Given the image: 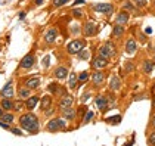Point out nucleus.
Segmentation results:
<instances>
[{"instance_id":"f257e3e1","label":"nucleus","mask_w":155,"mask_h":146,"mask_svg":"<svg viewBox=\"0 0 155 146\" xmlns=\"http://www.w3.org/2000/svg\"><path fill=\"white\" fill-rule=\"evenodd\" d=\"M19 124H21V127L24 130L30 131V133H36L38 130V120H37V117L34 114H24V115H21Z\"/></svg>"},{"instance_id":"f03ea898","label":"nucleus","mask_w":155,"mask_h":146,"mask_svg":"<svg viewBox=\"0 0 155 146\" xmlns=\"http://www.w3.org/2000/svg\"><path fill=\"white\" fill-rule=\"evenodd\" d=\"M99 55L104 56V58H107V59L115 56V46H114L111 41H107L105 44H102V46L99 47Z\"/></svg>"},{"instance_id":"7ed1b4c3","label":"nucleus","mask_w":155,"mask_h":146,"mask_svg":"<svg viewBox=\"0 0 155 146\" xmlns=\"http://www.w3.org/2000/svg\"><path fill=\"white\" fill-rule=\"evenodd\" d=\"M48 131H58L61 128H65V120L64 118H55V120H50L46 125Z\"/></svg>"},{"instance_id":"20e7f679","label":"nucleus","mask_w":155,"mask_h":146,"mask_svg":"<svg viewBox=\"0 0 155 146\" xmlns=\"http://www.w3.org/2000/svg\"><path fill=\"white\" fill-rule=\"evenodd\" d=\"M81 49H84V40H80V38H77V40H72L71 43L67 46V50H68V53H71V55H75V53H78Z\"/></svg>"},{"instance_id":"39448f33","label":"nucleus","mask_w":155,"mask_h":146,"mask_svg":"<svg viewBox=\"0 0 155 146\" xmlns=\"http://www.w3.org/2000/svg\"><path fill=\"white\" fill-rule=\"evenodd\" d=\"M92 67H93L95 70H104V68H107V67H108V59L99 55L97 58H95V59H93V62H92Z\"/></svg>"},{"instance_id":"423d86ee","label":"nucleus","mask_w":155,"mask_h":146,"mask_svg":"<svg viewBox=\"0 0 155 146\" xmlns=\"http://www.w3.org/2000/svg\"><path fill=\"white\" fill-rule=\"evenodd\" d=\"M93 9L96 12H104V13H112L114 8L112 5H108V3H99V5H93Z\"/></svg>"},{"instance_id":"0eeeda50","label":"nucleus","mask_w":155,"mask_h":146,"mask_svg":"<svg viewBox=\"0 0 155 146\" xmlns=\"http://www.w3.org/2000/svg\"><path fill=\"white\" fill-rule=\"evenodd\" d=\"M97 25L95 24V22H86V25H84V34L87 37L90 36H95L96 33H97Z\"/></svg>"},{"instance_id":"6e6552de","label":"nucleus","mask_w":155,"mask_h":146,"mask_svg":"<svg viewBox=\"0 0 155 146\" xmlns=\"http://www.w3.org/2000/svg\"><path fill=\"white\" fill-rule=\"evenodd\" d=\"M92 81H93L95 86L102 84V83L105 81V74L102 73V71H99V70H96V73L92 74Z\"/></svg>"},{"instance_id":"1a4fd4ad","label":"nucleus","mask_w":155,"mask_h":146,"mask_svg":"<svg viewBox=\"0 0 155 146\" xmlns=\"http://www.w3.org/2000/svg\"><path fill=\"white\" fill-rule=\"evenodd\" d=\"M72 102H74V97L71 95H65V96H62L59 102V108L61 109H65V108H68V106H71Z\"/></svg>"},{"instance_id":"9d476101","label":"nucleus","mask_w":155,"mask_h":146,"mask_svg":"<svg viewBox=\"0 0 155 146\" xmlns=\"http://www.w3.org/2000/svg\"><path fill=\"white\" fill-rule=\"evenodd\" d=\"M58 36V30L56 28H50L48 33L45 34V40H46V43H53L55 41V38Z\"/></svg>"},{"instance_id":"9b49d317","label":"nucleus","mask_w":155,"mask_h":146,"mask_svg":"<svg viewBox=\"0 0 155 146\" xmlns=\"http://www.w3.org/2000/svg\"><path fill=\"white\" fill-rule=\"evenodd\" d=\"M2 96L9 97V99H12L13 97V87H12V83H11V81L3 87V90H2Z\"/></svg>"},{"instance_id":"f8f14e48","label":"nucleus","mask_w":155,"mask_h":146,"mask_svg":"<svg viewBox=\"0 0 155 146\" xmlns=\"http://www.w3.org/2000/svg\"><path fill=\"white\" fill-rule=\"evenodd\" d=\"M33 63H34V56H33V55H27L24 59L21 61V67L27 70V68H31Z\"/></svg>"},{"instance_id":"ddd939ff","label":"nucleus","mask_w":155,"mask_h":146,"mask_svg":"<svg viewBox=\"0 0 155 146\" xmlns=\"http://www.w3.org/2000/svg\"><path fill=\"white\" fill-rule=\"evenodd\" d=\"M67 75H68V70H67L65 67H58V68L55 70V77H56L58 80H64Z\"/></svg>"},{"instance_id":"4468645a","label":"nucleus","mask_w":155,"mask_h":146,"mask_svg":"<svg viewBox=\"0 0 155 146\" xmlns=\"http://www.w3.org/2000/svg\"><path fill=\"white\" fill-rule=\"evenodd\" d=\"M126 52H127L129 55H133V53L136 52V40H134V38H129V40H127Z\"/></svg>"},{"instance_id":"2eb2a0df","label":"nucleus","mask_w":155,"mask_h":146,"mask_svg":"<svg viewBox=\"0 0 155 146\" xmlns=\"http://www.w3.org/2000/svg\"><path fill=\"white\" fill-rule=\"evenodd\" d=\"M120 87H121V80H120L117 75L111 77V81H109V89H111V90H118Z\"/></svg>"},{"instance_id":"dca6fc26","label":"nucleus","mask_w":155,"mask_h":146,"mask_svg":"<svg viewBox=\"0 0 155 146\" xmlns=\"http://www.w3.org/2000/svg\"><path fill=\"white\" fill-rule=\"evenodd\" d=\"M96 106H97V108H99V109H105V108H107V105H108V99L105 96H97L96 97Z\"/></svg>"},{"instance_id":"f3484780","label":"nucleus","mask_w":155,"mask_h":146,"mask_svg":"<svg viewBox=\"0 0 155 146\" xmlns=\"http://www.w3.org/2000/svg\"><path fill=\"white\" fill-rule=\"evenodd\" d=\"M25 86H27L28 89H37V87L40 86V78H37V77L28 78V80L25 81Z\"/></svg>"},{"instance_id":"a211bd4d","label":"nucleus","mask_w":155,"mask_h":146,"mask_svg":"<svg viewBox=\"0 0 155 146\" xmlns=\"http://www.w3.org/2000/svg\"><path fill=\"white\" fill-rule=\"evenodd\" d=\"M127 21H129V13L127 12H121L118 16H117V19H115V22L118 25H124Z\"/></svg>"},{"instance_id":"6ab92c4d","label":"nucleus","mask_w":155,"mask_h":146,"mask_svg":"<svg viewBox=\"0 0 155 146\" xmlns=\"http://www.w3.org/2000/svg\"><path fill=\"white\" fill-rule=\"evenodd\" d=\"M37 102H38V97L31 96V97H28V100L25 102V106H27L28 109H34V106L37 105Z\"/></svg>"},{"instance_id":"aec40b11","label":"nucleus","mask_w":155,"mask_h":146,"mask_svg":"<svg viewBox=\"0 0 155 146\" xmlns=\"http://www.w3.org/2000/svg\"><path fill=\"white\" fill-rule=\"evenodd\" d=\"M50 105H52V97H50V96H45L43 99H41L40 108H41L43 111H46V109L49 108V106H50Z\"/></svg>"},{"instance_id":"412c9836","label":"nucleus","mask_w":155,"mask_h":146,"mask_svg":"<svg viewBox=\"0 0 155 146\" xmlns=\"http://www.w3.org/2000/svg\"><path fill=\"white\" fill-rule=\"evenodd\" d=\"M62 112H64V117H65L67 120H72V118L75 117V111L72 109L71 106H68V108L62 109Z\"/></svg>"},{"instance_id":"4be33fe9","label":"nucleus","mask_w":155,"mask_h":146,"mask_svg":"<svg viewBox=\"0 0 155 146\" xmlns=\"http://www.w3.org/2000/svg\"><path fill=\"white\" fill-rule=\"evenodd\" d=\"M77 81H78V74H75V71H74V73L70 74V87H71V89H75Z\"/></svg>"},{"instance_id":"5701e85b","label":"nucleus","mask_w":155,"mask_h":146,"mask_svg":"<svg viewBox=\"0 0 155 146\" xmlns=\"http://www.w3.org/2000/svg\"><path fill=\"white\" fill-rule=\"evenodd\" d=\"M2 108H3L5 111H11L13 108V103L9 100V97H6V99L2 100Z\"/></svg>"},{"instance_id":"b1692460","label":"nucleus","mask_w":155,"mask_h":146,"mask_svg":"<svg viewBox=\"0 0 155 146\" xmlns=\"http://www.w3.org/2000/svg\"><path fill=\"white\" fill-rule=\"evenodd\" d=\"M77 55H78V58H80V59H83V61H87V59L90 58V53H89V50H84V49H81V50H80Z\"/></svg>"},{"instance_id":"393cba45","label":"nucleus","mask_w":155,"mask_h":146,"mask_svg":"<svg viewBox=\"0 0 155 146\" xmlns=\"http://www.w3.org/2000/svg\"><path fill=\"white\" fill-rule=\"evenodd\" d=\"M123 33H124V28H123L121 25L117 24V27H115V28H114V31H112V36L120 37V36H123Z\"/></svg>"},{"instance_id":"a878e982","label":"nucleus","mask_w":155,"mask_h":146,"mask_svg":"<svg viewBox=\"0 0 155 146\" xmlns=\"http://www.w3.org/2000/svg\"><path fill=\"white\" fill-rule=\"evenodd\" d=\"M2 121L11 124V122L13 121V115H12V114H2Z\"/></svg>"},{"instance_id":"bb28decb","label":"nucleus","mask_w":155,"mask_h":146,"mask_svg":"<svg viewBox=\"0 0 155 146\" xmlns=\"http://www.w3.org/2000/svg\"><path fill=\"white\" fill-rule=\"evenodd\" d=\"M30 90L31 89H28V87L27 89H21L19 90V97H28L30 96Z\"/></svg>"},{"instance_id":"cd10ccee","label":"nucleus","mask_w":155,"mask_h":146,"mask_svg":"<svg viewBox=\"0 0 155 146\" xmlns=\"http://www.w3.org/2000/svg\"><path fill=\"white\" fill-rule=\"evenodd\" d=\"M89 77H90V74L87 73V71H83V73L78 75V80H80V81H86V80H87Z\"/></svg>"},{"instance_id":"c85d7f7f","label":"nucleus","mask_w":155,"mask_h":146,"mask_svg":"<svg viewBox=\"0 0 155 146\" xmlns=\"http://www.w3.org/2000/svg\"><path fill=\"white\" fill-rule=\"evenodd\" d=\"M70 0H53V5L56 6V8H59L62 5H65V3H68Z\"/></svg>"},{"instance_id":"c756f323","label":"nucleus","mask_w":155,"mask_h":146,"mask_svg":"<svg viewBox=\"0 0 155 146\" xmlns=\"http://www.w3.org/2000/svg\"><path fill=\"white\" fill-rule=\"evenodd\" d=\"M13 108H15L16 111H22V108H24V103H22L21 100H18V102L13 105Z\"/></svg>"},{"instance_id":"7c9ffc66","label":"nucleus","mask_w":155,"mask_h":146,"mask_svg":"<svg viewBox=\"0 0 155 146\" xmlns=\"http://www.w3.org/2000/svg\"><path fill=\"white\" fill-rule=\"evenodd\" d=\"M134 3H136L139 8H143V6L148 5V0H134Z\"/></svg>"},{"instance_id":"2f4dec72","label":"nucleus","mask_w":155,"mask_h":146,"mask_svg":"<svg viewBox=\"0 0 155 146\" xmlns=\"http://www.w3.org/2000/svg\"><path fill=\"white\" fill-rule=\"evenodd\" d=\"M58 87H59V86H58V84H55V83H52V84H49V90L55 93V92H58Z\"/></svg>"},{"instance_id":"473e14b6","label":"nucleus","mask_w":155,"mask_h":146,"mask_svg":"<svg viewBox=\"0 0 155 146\" xmlns=\"http://www.w3.org/2000/svg\"><path fill=\"white\" fill-rule=\"evenodd\" d=\"M152 70V62H145V71H151Z\"/></svg>"},{"instance_id":"72a5a7b5","label":"nucleus","mask_w":155,"mask_h":146,"mask_svg":"<svg viewBox=\"0 0 155 146\" xmlns=\"http://www.w3.org/2000/svg\"><path fill=\"white\" fill-rule=\"evenodd\" d=\"M149 143L155 145V133H151V136H149Z\"/></svg>"},{"instance_id":"f704fd0d","label":"nucleus","mask_w":155,"mask_h":146,"mask_svg":"<svg viewBox=\"0 0 155 146\" xmlns=\"http://www.w3.org/2000/svg\"><path fill=\"white\" fill-rule=\"evenodd\" d=\"M72 15H74L75 18H81V16H83V13L80 12V11H74V12H72Z\"/></svg>"},{"instance_id":"c9c22d12","label":"nucleus","mask_w":155,"mask_h":146,"mask_svg":"<svg viewBox=\"0 0 155 146\" xmlns=\"http://www.w3.org/2000/svg\"><path fill=\"white\" fill-rule=\"evenodd\" d=\"M92 115H93V114H92V112H89V114H87V115L84 117V122H87V121H89V120L92 118Z\"/></svg>"},{"instance_id":"e433bc0d","label":"nucleus","mask_w":155,"mask_h":146,"mask_svg":"<svg viewBox=\"0 0 155 146\" xmlns=\"http://www.w3.org/2000/svg\"><path fill=\"white\" fill-rule=\"evenodd\" d=\"M49 61H50V58H49V56H46V58L43 59V63H45V67H49Z\"/></svg>"},{"instance_id":"4c0bfd02","label":"nucleus","mask_w":155,"mask_h":146,"mask_svg":"<svg viewBox=\"0 0 155 146\" xmlns=\"http://www.w3.org/2000/svg\"><path fill=\"white\" fill-rule=\"evenodd\" d=\"M108 121L111 122V121H115V124L120 121V117H114V118H108Z\"/></svg>"},{"instance_id":"58836bf2","label":"nucleus","mask_w":155,"mask_h":146,"mask_svg":"<svg viewBox=\"0 0 155 146\" xmlns=\"http://www.w3.org/2000/svg\"><path fill=\"white\" fill-rule=\"evenodd\" d=\"M12 133H13V134H16V136H21V130H18V128H13Z\"/></svg>"},{"instance_id":"ea45409f","label":"nucleus","mask_w":155,"mask_h":146,"mask_svg":"<svg viewBox=\"0 0 155 146\" xmlns=\"http://www.w3.org/2000/svg\"><path fill=\"white\" fill-rule=\"evenodd\" d=\"M81 3H84V0H75V5H81Z\"/></svg>"},{"instance_id":"a19ab883","label":"nucleus","mask_w":155,"mask_h":146,"mask_svg":"<svg viewBox=\"0 0 155 146\" xmlns=\"http://www.w3.org/2000/svg\"><path fill=\"white\" fill-rule=\"evenodd\" d=\"M36 3L37 5H41V3H43V0H36Z\"/></svg>"},{"instance_id":"79ce46f5","label":"nucleus","mask_w":155,"mask_h":146,"mask_svg":"<svg viewBox=\"0 0 155 146\" xmlns=\"http://www.w3.org/2000/svg\"><path fill=\"white\" fill-rule=\"evenodd\" d=\"M154 108H155V96H154Z\"/></svg>"},{"instance_id":"37998d69","label":"nucleus","mask_w":155,"mask_h":146,"mask_svg":"<svg viewBox=\"0 0 155 146\" xmlns=\"http://www.w3.org/2000/svg\"><path fill=\"white\" fill-rule=\"evenodd\" d=\"M2 114H3V111H2V109H0V115H2Z\"/></svg>"},{"instance_id":"c03bdc74","label":"nucleus","mask_w":155,"mask_h":146,"mask_svg":"<svg viewBox=\"0 0 155 146\" xmlns=\"http://www.w3.org/2000/svg\"><path fill=\"white\" fill-rule=\"evenodd\" d=\"M154 92H155V83H154Z\"/></svg>"},{"instance_id":"a18cd8bd","label":"nucleus","mask_w":155,"mask_h":146,"mask_svg":"<svg viewBox=\"0 0 155 146\" xmlns=\"http://www.w3.org/2000/svg\"><path fill=\"white\" fill-rule=\"evenodd\" d=\"M154 125H155V120H154Z\"/></svg>"}]
</instances>
